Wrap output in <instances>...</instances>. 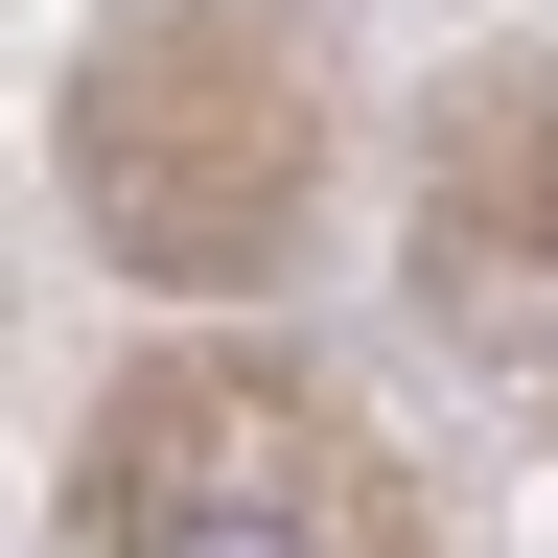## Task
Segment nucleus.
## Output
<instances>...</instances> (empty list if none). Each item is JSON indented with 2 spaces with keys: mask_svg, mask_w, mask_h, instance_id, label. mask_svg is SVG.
Returning a JSON list of instances; mask_svg holds the SVG:
<instances>
[{
  "mask_svg": "<svg viewBox=\"0 0 558 558\" xmlns=\"http://www.w3.org/2000/svg\"><path fill=\"white\" fill-rule=\"evenodd\" d=\"M117 558H326V418L279 373H140L117 396Z\"/></svg>",
  "mask_w": 558,
  "mask_h": 558,
  "instance_id": "nucleus-2",
  "label": "nucleus"
},
{
  "mask_svg": "<svg viewBox=\"0 0 558 558\" xmlns=\"http://www.w3.org/2000/svg\"><path fill=\"white\" fill-rule=\"evenodd\" d=\"M303 163H326V117H303L279 0H140L94 47V94H70V186L140 279H256L303 233Z\"/></svg>",
  "mask_w": 558,
  "mask_h": 558,
  "instance_id": "nucleus-1",
  "label": "nucleus"
},
{
  "mask_svg": "<svg viewBox=\"0 0 558 558\" xmlns=\"http://www.w3.org/2000/svg\"><path fill=\"white\" fill-rule=\"evenodd\" d=\"M418 233H442V279H558V70H465L442 94Z\"/></svg>",
  "mask_w": 558,
  "mask_h": 558,
  "instance_id": "nucleus-3",
  "label": "nucleus"
}]
</instances>
